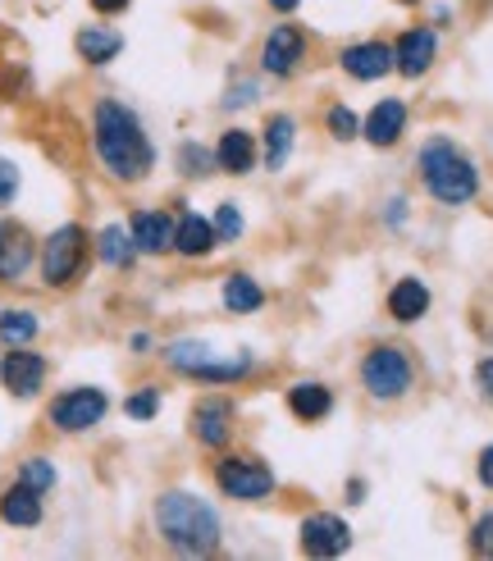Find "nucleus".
<instances>
[{
	"label": "nucleus",
	"instance_id": "13",
	"mask_svg": "<svg viewBox=\"0 0 493 561\" xmlns=\"http://www.w3.org/2000/svg\"><path fill=\"white\" fill-rule=\"evenodd\" d=\"M307 60V33L297 23H279L270 27V37L261 42V69L270 78H293Z\"/></svg>",
	"mask_w": 493,
	"mask_h": 561
},
{
	"label": "nucleus",
	"instance_id": "20",
	"mask_svg": "<svg viewBox=\"0 0 493 561\" xmlns=\"http://www.w3.org/2000/svg\"><path fill=\"white\" fill-rule=\"evenodd\" d=\"M42 497L46 493H37V489H27V484L14 480L5 493H0V520L14 525V529H37L46 520V502Z\"/></svg>",
	"mask_w": 493,
	"mask_h": 561
},
{
	"label": "nucleus",
	"instance_id": "35",
	"mask_svg": "<svg viewBox=\"0 0 493 561\" xmlns=\"http://www.w3.org/2000/svg\"><path fill=\"white\" fill-rule=\"evenodd\" d=\"M471 548H475L480 557H493V512L480 516V525L471 529Z\"/></svg>",
	"mask_w": 493,
	"mask_h": 561
},
{
	"label": "nucleus",
	"instance_id": "4",
	"mask_svg": "<svg viewBox=\"0 0 493 561\" xmlns=\"http://www.w3.org/2000/svg\"><path fill=\"white\" fill-rule=\"evenodd\" d=\"M164 366L183 379H197V383H210V388H225V383H242L246 375L256 370V356L238 347V352H219L202 339H174L164 347Z\"/></svg>",
	"mask_w": 493,
	"mask_h": 561
},
{
	"label": "nucleus",
	"instance_id": "12",
	"mask_svg": "<svg viewBox=\"0 0 493 561\" xmlns=\"http://www.w3.org/2000/svg\"><path fill=\"white\" fill-rule=\"evenodd\" d=\"M297 539H301V552L307 557L329 561V557H343L352 548V525L343 516H334V512H311L307 520H301Z\"/></svg>",
	"mask_w": 493,
	"mask_h": 561
},
{
	"label": "nucleus",
	"instance_id": "26",
	"mask_svg": "<svg viewBox=\"0 0 493 561\" xmlns=\"http://www.w3.org/2000/svg\"><path fill=\"white\" fill-rule=\"evenodd\" d=\"M96 256L110 270H128L137 261V242L128 233V224H105V229L96 233Z\"/></svg>",
	"mask_w": 493,
	"mask_h": 561
},
{
	"label": "nucleus",
	"instance_id": "40",
	"mask_svg": "<svg viewBox=\"0 0 493 561\" xmlns=\"http://www.w3.org/2000/svg\"><path fill=\"white\" fill-rule=\"evenodd\" d=\"M265 5H270L274 14H293V10L301 5V0H265Z\"/></svg>",
	"mask_w": 493,
	"mask_h": 561
},
{
	"label": "nucleus",
	"instance_id": "39",
	"mask_svg": "<svg viewBox=\"0 0 493 561\" xmlns=\"http://www.w3.org/2000/svg\"><path fill=\"white\" fill-rule=\"evenodd\" d=\"M128 347H133L137 356H147V347H151V333H133V339H128Z\"/></svg>",
	"mask_w": 493,
	"mask_h": 561
},
{
	"label": "nucleus",
	"instance_id": "42",
	"mask_svg": "<svg viewBox=\"0 0 493 561\" xmlns=\"http://www.w3.org/2000/svg\"><path fill=\"white\" fill-rule=\"evenodd\" d=\"M398 5H421V0H398Z\"/></svg>",
	"mask_w": 493,
	"mask_h": 561
},
{
	"label": "nucleus",
	"instance_id": "30",
	"mask_svg": "<svg viewBox=\"0 0 493 561\" xmlns=\"http://www.w3.org/2000/svg\"><path fill=\"white\" fill-rule=\"evenodd\" d=\"M19 484L37 489V493H50V489H55V466H50V457H27V461H19Z\"/></svg>",
	"mask_w": 493,
	"mask_h": 561
},
{
	"label": "nucleus",
	"instance_id": "38",
	"mask_svg": "<svg viewBox=\"0 0 493 561\" xmlns=\"http://www.w3.org/2000/svg\"><path fill=\"white\" fill-rule=\"evenodd\" d=\"M475 470H480V484H484V489H493V443H489V447H484V453H480Z\"/></svg>",
	"mask_w": 493,
	"mask_h": 561
},
{
	"label": "nucleus",
	"instance_id": "41",
	"mask_svg": "<svg viewBox=\"0 0 493 561\" xmlns=\"http://www.w3.org/2000/svg\"><path fill=\"white\" fill-rule=\"evenodd\" d=\"M362 493H366V484H362V480H352V484H347V502H366Z\"/></svg>",
	"mask_w": 493,
	"mask_h": 561
},
{
	"label": "nucleus",
	"instance_id": "5",
	"mask_svg": "<svg viewBox=\"0 0 493 561\" xmlns=\"http://www.w3.org/2000/svg\"><path fill=\"white\" fill-rule=\"evenodd\" d=\"M88 251H92V233L82 224H60L50 229L42 251H37V270H42V284L46 288H73L82 270H88Z\"/></svg>",
	"mask_w": 493,
	"mask_h": 561
},
{
	"label": "nucleus",
	"instance_id": "21",
	"mask_svg": "<svg viewBox=\"0 0 493 561\" xmlns=\"http://www.w3.org/2000/svg\"><path fill=\"white\" fill-rule=\"evenodd\" d=\"M402 133H406V101H398V96L379 101L370 115L362 119V137L370 147H393Z\"/></svg>",
	"mask_w": 493,
	"mask_h": 561
},
{
	"label": "nucleus",
	"instance_id": "27",
	"mask_svg": "<svg viewBox=\"0 0 493 561\" xmlns=\"http://www.w3.org/2000/svg\"><path fill=\"white\" fill-rule=\"evenodd\" d=\"M37 333H42V320L33 306H5L0 311V343L5 347H33Z\"/></svg>",
	"mask_w": 493,
	"mask_h": 561
},
{
	"label": "nucleus",
	"instance_id": "2",
	"mask_svg": "<svg viewBox=\"0 0 493 561\" xmlns=\"http://www.w3.org/2000/svg\"><path fill=\"white\" fill-rule=\"evenodd\" d=\"M151 525L160 543L179 557H210L225 539V520L210 507V497L192 489H164L151 507Z\"/></svg>",
	"mask_w": 493,
	"mask_h": 561
},
{
	"label": "nucleus",
	"instance_id": "19",
	"mask_svg": "<svg viewBox=\"0 0 493 561\" xmlns=\"http://www.w3.org/2000/svg\"><path fill=\"white\" fill-rule=\"evenodd\" d=\"M256 137L246 133V128H225L219 133V142H215V164H219V174H252L256 170Z\"/></svg>",
	"mask_w": 493,
	"mask_h": 561
},
{
	"label": "nucleus",
	"instance_id": "37",
	"mask_svg": "<svg viewBox=\"0 0 493 561\" xmlns=\"http://www.w3.org/2000/svg\"><path fill=\"white\" fill-rule=\"evenodd\" d=\"M475 383H480V392H484V402H493V356L475 366Z\"/></svg>",
	"mask_w": 493,
	"mask_h": 561
},
{
	"label": "nucleus",
	"instance_id": "24",
	"mask_svg": "<svg viewBox=\"0 0 493 561\" xmlns=\"http://www.w3.org/2000/svg\"><path fill=\"white\" fill-rule=\"evenodd\" d=\"M261 137H265V170L284 174V164H288V156L297 147V119L293 115H274Z\"/></svg>",
	"mask_w": 493,
	"mask_h": 561
},
{
	"label": "nucleus",
	"instance_id": "25",
	"mask_svg": "<svg viewBox=\"0 0 493 561\" xmlns=\"http://www.w3.org/2000/svg\"><path fill=\"white\" fill-rule=\"evenodd\" d=\"M219 301H225L229 316H256L265 306V288L256 284L252 274H229L225 288H219Z\"/></svg>",
	"mask_w": 493,
	"mask_h": 561
},
{
	"label": "nucleus",
	"instance_id": "1",
	"mask_svg": "<svg viewBox=\"0 0 493 561\" xmlns=\"http://www.w3.org/2000/svg\"><path fill=\"white\" fill-rule=\"evenodd\" d=\"M92 151L115 183H142L156 170V142L147 133V119L115 96H101L92 105Z\"/></svg>",
	"mask_w": 493,
	"mask_h": 561
},
{
	"label": "nucleus",
	"instance_id": "32",
	"mask_svg": "<svg viewBox=\"0 0 493 561\" xmlns=\"http://www.w3.org/2000/svg\"><path fill=\"white\" fill-rule=\"evenodd\" d=\"M261 96V88H256V78H242V73H233V82H229V92H225V101H219V110H242V105H252Z\"/></svg>",
	"mask_w": 493,
	"mask_h": 561
},
{
	"label": "nucleus",
	"instance_id": "11",
	"mask_svg": "<svg viewBox=\"0 0 493 561\" xmlns=\"http://www.w3.org/2000/svg\"><path fill=\"white\" fill-rule=\"evenodd\" d=\"M46 375H50L46 356L33 352V347H10L5 356H0V383H5V392L19 402L37 398V392L46 388Z\"/></svg>",
	"mask_w": 493,
	"mask_h": 561
},
{
	"label": "nucleus",
	"instance_id": "23",
	"mask_svg": "<svg viewBox=\"0 0 493 561\" xmlns=\"http://www.w3.org/2000/svg\"><path fill=\"white\" fill-rule=\"evenodd\" d=\"M389 316L398 324H416L421 316H429V288L421 284V278H398V284L389 288Z\"/></svg>",
	"mask_w": 493,
	"mask_h": 561
},
{
	"label": "nucleus",
	"instance_id": "6",
	"mask_svg": "<svg viewBox=\"0 0 493 561\" xmlns=\"http://www.w3.org/2000/svg\"><path fill=\"white\" fill-rule=\"evenodd\" d=\"M105 415H110V392L96 383H78V388H65L50 398L46 425L55 434H88V430L105 425Z\"/></svg>",
	"mask_w": 493,
	"mask_h": 561
},
{
	"label": "nucleus",
	"instance_id": "7",
	"mask_svg": "<svg viewBox=\"0 0 493 561\" xmlns=\"http://www.w3.org/2000/svg\"><path fill=\"white\" fill-rule=\"evenodd\" d=\"M362 383L375 402H398L411 392V383H416V366H411V356L406 347H393V343H383V347H370L366 360H362Z\"/></svg>",
	"mask_w": 493,
	"mask_h": 561
},
{
	"label": "nucleus",
	"instance_id": "22",
	"mask_svg": "<svg viewBox=\"0 0 493 561\" xmlns=\"http://www.w3.org/2000/svg\"><path fill=\"white\" fill-rule=\"evenodd\" d=\"M288 411L301 420V425H320V420L334 411V392H329L324 383L316 379H301L288 388Z\"/></svg>",
	"mask_w": 493,
	"mask_h": 561
},
{
	"label": "nucleus",
	"instance_id": "36",
	"mask_svg": "<svg viewBox=\"0 0 493 561\" xmlns=\"http://www.w3.org/2000/svg\"><path fill=\"white\" fill-rule=\"evenodd\" d=\"M88 5H92L101 19H119V14L133 10V0H88Z\"/></svg>",
	"mask_w": 493,
	"mask_h": 561
},
{
	"label": "nucleus",
	"instance_id": "28",
	"mask_svg": "<svg viewBox=\"0 0 493 561\" xmlns=\"http://www.w3.org/2000/svg\"><path fill=\"white\" fill-rule=\"evenodd\" d=\"M174 160H179V174L183 179H206V174L219 170V164H215V147H202V142H179Z\"/></svg>",
	"mask_w": 493,
	"mask_h": 561
},
{
	"label": "nucleus",
	"instance_id": "14",
	"mask_svg": "<svg viewBox=\"0 0 493 561\" xmlns=\"http://www.w3.org/2000/svg\"><path fill=\"white\" fill-rule=\"evenodd\" d=\"M124 33L119 27H110V23H82L78 33H73V50H78V60L82 65H115L119 55H124Z\"/></svg>",
	"mask_w": 493,
	"mask_h": 561
},
{
	"label": "nucleus",
	"instance_id": "16",
	"mask_svg": "<svg viewBox=\"0 0 493 561\" xmlns=\"http://www.w3.org/2000/svg\"><path fill=\"white\" fill-rule=\"evenodd\" d=\"M434 55H438V37L429 33V27H406V33L398 37V46H393V69L402 78H425Z\"/></svg>",
	"mask_w": 493,
	"mask_h": 561
},
{
	"label": "nucleus",
	"instance_id": "17",
	"mask_svg": "<svg viewBox=\"0 0 493 561\" xmlns=\"http://www.w3.org/2000/svg\"><path fill=\"white\" fill-rule=\"evenodd\" d=\"M339 65L356 82H379L383 73H393V46H383V42H356V46H347L339 55Z\"/></svg>",
	"mask_w": 493,
	"mask_h": 561
},
{
	"label": "nucleus",
	"instance_id": "29",
	"mask_svg": "<svg viewBox=\"0 0 493 561\" xmlns=\"http://www.w3.org/2000/svg\"><path fill=\"white\" fill-rule=\"evenodd\" d=\"M124 415L133 420V425H147V420L160 415V388L156 383H142L137 392H128L124 398Z\"/></svg>",
	"mask_w": 493,
	"mask_h": 561
},
{
	"label": "nucleus",
	"instance_id": "18",
	"mask_svg": "<svg viewBox=\"0 0 493 561\" xmlns=\"http://www.w3.org/2000/svg\"><path fill=\"white\" fill-rule=\"evenodd\" d=\"M219 247V233H215V219L197 215V210H179L174 219V251L187 261H202Z\"/></svg>",
	"mask_w": 493,
	"mask_h": 561
},
{
	"label": "nucleus",
	"instance_id": "34",
	"mask_svg": "<svg viewBox=\"0 0 493 561\" xmlns=\"http://www.w3.org/2000/svg\"><path fill=\"white\" fill-rule=\"evenodd\" d=\"M23 187V174H19V164L10 156H0V210H10L14 206V196Z\"/></svg>",
	"mask_w": 493,
	"mask_h": 561
},
{
	"label": "nucleus",
	"instance_id": "31",
	"mask_svg": "<svg viewBox=\"0 0 493 561\" xmlns=\"http://www.w3.org/2000/svg\"><path fill=\"white\" fill-rule=\"evenodd\" d=\"M324 124H329V133H334L339 142H352V137H362V119H356V110H347V105H329Z\"/></svg>",
	"mask_w": 493,
	"mask_h": 561
},
{
	"label": "nucleus",
	"instance_id": "33",
	"mask_svg": "<svg viewBox=\"0 0 493 561\" xmlns=\"http://www.w3.org/2000/svg\"><path fill=\"white\" fill-rule=\"evenodd\" d=\"M210 219H215L219 242H238V238H242V210H238V202H225Z\"/></svg>",
	"mask_w": 493,
	"mask_h": 561
},
{
	"label": "nucleus",
	"instance_id": "8",
	"mask_svg": "<svg viewBox=\"0 0 493 561\" xmlns=\"http://www.w3.org/2000/svg\"><path fill=\"white\" fill-rule=\"evenodd\" d=\"M215 484L233 502H265V497H274V470L261 457H219Z\"/></svg>",
	"mask_w": 493,
	"mask_h": 561
},
{
	"label": "nucleus",
	"instance_id": "15",
	"mask_svg": "<svg viewBox=\"0 0 493 561\" xmlns=\"http://www.w3.org/2000/svg\"><path fill=\"white\" fill-rule=\"evenodd\" d=\"M128 233L137 242V256H164V251H174V219L164 210H133Z\"/></svg>",
	"mask_w": 493,
	"mask_h": 561
},
{
	"label": "nucleus",
	"instance_id": "9",
	"mask_svg": "<svg viewBox=\"0 0 493 561\" xmlns=\"http://www.w3.org/2000/svg\"><path fill=\"white\" fill-rule=\"evenodd\" d=\"M37 238L27 224L10 219V215H0V284L5 288H19L27 274H33L37 265Z\"/></svg>",
	"mask_w": 493,
	"mask_h": 561
},
{
	"label": "nucleus",
	"instance_id": "10",
	"mask_svg": "<svg viewBox=\"0 0 493 561\" xmlns=\"http://www.w3.org/2000/svg\"><path fill=\"white\" fill-rule=\"evenodd\" d=\"M233 425H238V407L225 398V392H206L192 407V438L210 453H225L229 438H233Z\"/></svg>",
	"mask_w": 493,
	"mask_h": 561
},
{
	"label": "nucleus",
	"instance_id": "3",
	"mask_svg": "<svg viewBox=\"0 0 493 561\" xmlns=\"http://www.w3.org/2000/svg\"><path fill=\"white\" fill-rule=\"evenodd\" d=\"M416 170H421L425 192L438 206H466V202H475V192H480L475 160L466 156L452 137H429L416 156Z\"/></svg>",
	"mask_w": 493,
	"mask_h": 561
}]
</instances>
